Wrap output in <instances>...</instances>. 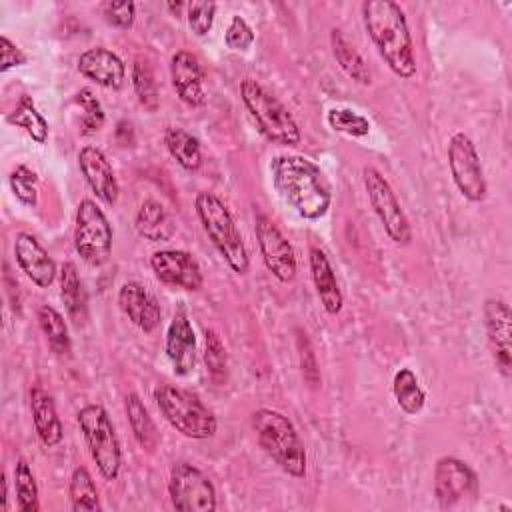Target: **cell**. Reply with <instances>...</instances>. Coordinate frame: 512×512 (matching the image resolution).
<instances>
[{
	"label": "cell",
	"instance_id": "obj_45",
	"mask_svg": "<svg viewBox=\"0 0 512 512\" xmlns=\"http://www.w3.org/2000/svg\"><path fill=\"white\" fill-rule=\"evenodd\" d=\"M166 8H168L170 12H174V16H178V14H180V10H182V8H186V4H184V2H176V4H174V2H168V4H166Z\"/></svg>",
	"mask_w": 512,
	"mask_h": 512
},
{
	"label": "cell",
	"instance_id": "obj_43",
	"mask_svg": "<svg viewBox=\"0 0 512 512\" xmlns=\"http://www.w3.org/2000/svg\"><path fill=\"white\" fill-rule=\"evenodd\" d=\"M298 344H300V366H302V374L306 378V382L310 386H318L320 384V376H318V370H316V358H314V352L310 348V342L306 338H298Z\"/></svg>",
	"mask_w": 512,
	"mask_h": 512
},
{
	"label": "cell",
	"instance_id": "obj_30",
	"mask_svg": "<svg viewBox=\"0 0 512 512\" xmlns=\"http://www.w3.org/2000/svg\"><path fill=\"white\" fill-rule=\"evenodd\" d=\"M392 394L400 410L408 416L418 414L426 404V394L418 384L416 374L410 368H400L392 380Z\"/></svg>",
	"mask_w": 512,
	"mask_h": 512
},
{
	"label": "cell",
	"instance_id": "obj_19",
	"mask_svg": "<svg viewBox=\"0 0 512 512\" xmlns=\"http://www.w3.org/2000/svg\"><path fill=\"white\" fill-rule=\"evenodd\" d=\"M76 66L84 78L110 90H118L126 78V66L122 58L116 52L102 46L84 50L78 56Z\"/></svg>",
	"mask_w": 512,
	"mask_h": 512
},
{
	"label": "cell",
	"instance_id": "obj_26",
	"mask_svg": "<svg viewBox=\"0 0 512 512\" xmlns=\"http://www.w3.org/2000/svg\"><path fill=\"white\" fill-rule=\"evenodd\" d=\"M164 144L170 156L188 172H196L202 166V150L196 136L178 126H168L164 130Z\"/></svg>",
	"mask_w": 512,
	"mask_h": 512
},
{
	"label": "cell",
	"instance_id": "obj_8",
	"mask_svg": "<svg viewBox=\"0 0 512 512\" xmlns=\"http://www.w3.org/2000/svg\"><path fill=\"white\" fill-rule=\"evenodd\" d=\"M112 226L102 208L84 198L76 210L74 224V248L78 256L90 266H102L112 254Z\"/></svg>",
	"mask_w": 512,
	"mask_h": 512
},
{
	"label": "cell",
	"instance_id": "obj_11",
	"mask_svg": "<svg viewBox=\"0 0 512 512\" xmlns=\"http://www.w3.org/2000/svg\"><path fill=\"white\" fill-rule=\"evenodd\" d=\"M168 496L180 512H214L216 488L212 480L194 464L176 462L168 478Z\"/></svg>",
	"mask_w": 512,
	"mask_h": 512
},
{
	"label": "cell",
	"instance_id": "obj_35",
	"mask_svg": "<svg viewBox=\"0 0 512 512\" xmlns=\"http://www.w3.org/2000/svg\"><path fill=\"white\" fill-rule=\"evenodd\" d=\"M326 122L332 130L346 134L350 138H362L370 132V122L366 116L350 110V108H332L326 114Z\"/></svg>",
	"mask_w": 512,
	"mask_h": 512
},
{
	"label": "cell",
	"instance_id": "obj_3",
	"mask_svg": "<svg viewBox=\"0 0 512 512\" xmlns=\"http://www.w3.org/2000/svg\"><path fill=\"white\" fill-rule=\"evenodd\" d=\"M252 428L260 448L290 476L306 474V450L288 416L272 408H260L252 414Z\"/></svg>",
	"mask_w": 512,
	"mask_h": 512
},
{
	"label": "cell",
	"instance_id": "obj_44",
	"mask_svg": "<svg viewBox=\"0 0 512 512\" xmlns=\"http://www.w3.org/2000/svg\"><path fill=\"white\" fill-rule=\"evenodd\" d=\"M2 510L8 508V482H6V476H2Z\"/></svg>",
	"mask_w": 512,
	"mask_h": 512
},
{
	"label": "cell",
	"instance_id": "obj_39",
	"mask_svg": "<svg viewBox=\"0 0 512 512\" xmlns=\"http://www.w3.org/2000/svg\"><path fill=\"white\" fill-rule=\"evenodd\" d=\"M216 4L214 2H188L186 4V20L190 30L196 36H206L214 24L216 16Z\"/></svg>",
	"mask_w": 512,
	"mask_h": 512
},
{
	"label": "cell",
	"instance_id": "obj_34",
	"mask_svg": "<svg viewBox=\"0 0 512 512\" xmlns=\"http://www.w3.org/2000/svg\"><path fill=\"white\" fill-rule=\"evenodd\" d=\"M132 86H134V92L138 96V102L146 110L154 112L158 108V102H160L158 100V88H156V80H154L152 68L142 58L134 60V66H132Z\"/></svg>",
	"mask_w": 512,
	"mask_h": 512
},
{
	"label": "cell",
	"instance_id": "obj_10",
	"mask_svg": "<svg viewBox=\"0 0 512 512\" xmlns=\"http://www.w3.org/2000/svg\"><path fill=\"white\" fill-rule=\"evenodd\" d=\"M448 168L458 192L470 202H482L488 194L482 162L472 138L454 132L448 140Z\"/></svg>",
	"mask_w": 512,
	"mask_h": 512
},
{
	"label": "cell",
	"instance_id": "obj_38",
	"mask_svg": "<svg viewBox=\"0 0 512 512\" xmlns=\"http://www.w3.org/2000/svg\"><path fill=\"white\" fill-rule=\"evenodd\" d=\"M76 104H80V108L84 110L82 120H80V132L84 136L96 134L104 126V110H102L100 100L94 96V92L90 88H82L76 94Z\"/></svg>",
	"mask_w": 512,
	"mask_h": 512
},
{
	"label": "cell",
	"instance_id": "obj_20",
	"mask_svg": "<svg viewBox=\"0 0 512 512\" xmlns=\"http://www.w3.org/2000/svg\"><path fill=\"white\" fill-rule=\"evenodd\" d=\"M118 304L124 316L142 332H152L160 324V304L140 282H124L118 290Z\"/></svg>",
	"mask_w": 512,
	"mask_h": 512
},
{
	"label": "cell",
	"instance_id": "obj_2",
	"mask_svg": "<svg viewBox=\"0 0 512 512\" xmlns=\"http://www.w3.org/2000/svg\"><path fill=\"white\" fill-rule=\"evenodd\" d=\"M364 28L384 64L402 80L416 76V56L410 26L400 4L392 0H366L360 6Z\"/></svg>",
	"mask_w": 512,
	"mask_h": 512
},
{
	"label": "cell",
	"instance_id": "obj_41",
	"mask_svg": "<svg viewBox=\"0 0 512 512\" xmlns=\"http://www.w3.org/2000/svg\"><path fill=\"white\" fill-rule=\"evenodd\" d=\"M102 12L110 26L128 30V28H132L134 18H136V4L134 2H106L102 6Z\"/></svg>",
	"mask_w": 512,
	"mask_h": 512
},
{
	"label": "cell",
	"instance_id": "obj_9",
	"mask_svg": "<svg viewBox=\"0 0 512 512\" xmlns=\"http://www.w3.org/2000/svg\"><path fill=\"white\" fill-rule=\"evenodd\" d=\"M364 190L368 196V202L378 216L384 232L394 244L406 246L412 240V226L408 222V216L404 214L400 200L396 198V192L392 190L390 182L372 166H366L362 172Z\"/></svg>",
	"mask_w": 512,
	"mask_h": 512
},
{
	"label": "cell",
	"instance_id": "obj_32",
	"mask_svg": "<svg viewBox=\"0 0 512 512\" xmlns=\"http://www.w3.org/2000/svg\"><path fill=\"white\" fill-rule=\"evenodd\" d=\"M68 494H70V508L74 512H94V510L98 512V510H102L96 484H94L90 472L84 466L74 468V472L70 476Z\"/></svg>",
	"mask_w": 512,
	"mask_h": 512
},
{
	"label": "cell",
	"instance_id": "obj_33",
	"mask_svg": "<svg viewBox=\"0 0 512 512\" xmlns=\"http://www.w3.org/2000/svg\"><path fill=\"white\" fill-rule=\"evenodd\" d=\"M14 492H16V506L20 512H38V484L30 470V464L24 458L16 460L14 466Z\"/></svg>",
	"mask_w": 512,
	"mask_h": 512
},
{
	"label": "cell",
	"instance_id": "obj_7",
	"mask_svg": "<svg viewBox=\"0 0 512 512\" xmlns=\"http://www.w3.org/2000/svg\"><path fill=\"white\" fill-rule=\"evenodd\" d=\"M76 420L100 476L104 480H116L122 464V450L106 408L100 404H86L76 414Z\"/></svg>",
	"mask_w": 512,
	"mask_h": 512
},
{
	"label": "cell",
	"instance_id": "obj_22",
	"mask_svg": "<svg viewBox=\"0 0 512 512\" xmlns=\"http://www.w3.org/2000/svg\"><path fill=\"white\" fill-rule=\"evenodd\" d=\"M308 264H310V276L312 284L316 288V294L320 298V304L326 314L336 316L342 310L344 296L336 280V272L326 256V252L318 246H312L308 252Z\"/></svg>",
	"mask_w": 512,
	"mask_h": 512
},
{
	"label": "cell",
	"instance_id": "obj_31",
	"mask_svg": "<svg viewBox=\"0 0 512 512\" xmlns=\"http://www.w3.org/2000/svg\"><path fill=\"white\" fill-rule=\"evenodd\" d=\"M10 124L24 128L26 134L36 142V144H44L48 140V122L46 118L38 112V108L34 106L32 98L22 94L20 100L16 102V108L8 114L6 118Z\"/></svg>",
	"mask_w": 512,
	"mask_h": 512
},
{
	"label": "cell",
	"instance_id": "obj_12",
	"mask_svg": "<svg viewBox=\"0 0 512 512\" xmlns=\"http://www.w3.org/2000/svg\"><path fill=\"white\" fill-rule=\"evenodd\" d=\"M434 496L440 508L450 510L478 496L476 472L456 456H442L434 466Z\"/></svg>",
	"mask_w": 512,
	"mask_h": 512
},
{
	"label": "cell",
	"instance_id": "obj_14",
	"mask_svg": "<svg viewBox=\"0 0 512 512\" xmlns=\"http://www.w3.org/2000/svg\"><path fill=\"white\" fill-rule=\"evenodd\" d=\"M484 328L496 370L504 376H512V314L510 306L502 298H488L482 308Z\"/></svg>",
	"mask_w": 512,
	"mask_h": 512
},
{
	"label": "cell",
	"instance_id": "obj_5",
	"mask_svg": "<svg viewBox=\"0 0 512 512\" xmlns=\"http://www.w3.org/2000/svg\"><path fill=\"white\" fill-rule=\"evenodd\" d=\"M240 98L254 118L258 130L274 144L296 146L302 138L300 126L290 110L254 78L240 82Z\"/></svg>",
	"mask_w": 512,
	"mask_h": 512
},
{
	"label": "cell",
	"instance_id": "obj_17",
	"mask_svg": "<svg viewBox=\"0 0 512 512\" xmlns=\"http://www.w3.org/2000/svg\"><path fill=\"white\" fill-rule=\"evenodd\" d=\"M14 258L20 270L38 286L48 288L56 276L58 268L52 256L44 250V246L28 232H18L14 238Z\"/></svg>",
	"mask_w": 512,
	"mask_h": 512
},
{
	"label": "cell",
	"instance_id": "obj_13",
	"mask_svg": "<svg viewBox=\"0 0 512 512\" xmlns=\"http://www.w3.org/2000/svg\"><path fill=\"white\" fill-rule=\"evenodd\" d=\"M254 232L268 272L278 282H292L298 270V262L294 248L282 230L266 214H258L254 220Z\"/></svg>",
	"mask_w": 512,
	"mask_h": 512
},
{
	"label": "cell",
	"instance_id": "obj_36",
	"mask_svg": "<svg viewBox=\"0 0 512 512\" xmlns=\"http://www.w3.org/2000/svg\"><path fill=\"white\" fill-rule=\"evenodd\" d=\"M10 188L14 192V196L24 204V206H36L38 204V176L34 170H30L28 166L20 164L16 166L10 176H8Z\"/></svg>",
	"mask_w": 512,
	"mask_h": 512
},
{
	"label": "cell",
	"instance_id": "obj_18",
	"mask_svg": "<svg viewBox=\"0 0 512 512\" xmlns=\"http://www.w3.org/2000/svg\"><path fill=\"white\" fill-rule=\"evenodd\" d=\"M170 80L178 94V98L198 108L206 102L204 92V68L198 62V58L186 50H178L170 60Z\"/></svg>",
	"mask_w": 512,
	"mask_h": 512
},
{
	"label": "cell",
	"instance_id": "obj_21",
	"mask_svg": "<svg viewBox=\"0 0 512 512\" xmlns=\"http://www.w3.org/2000/svg\"><path fill=\"white\" fill-rule=\"evenodd\" d=\"M166 356L174 374L188 376L196 364V334L190 320L178 312L166 330Z\"/></svg>",
	"mask_w": 512,
	"mask_h": 512
},
{
	"label": "cell",
	"instance_id": "obj_1",
	"mask_svg": "<svg viewBox=\"0 0 512 512\" xmlns=\"http://www.w3.org/2000/svg\"><path fill=\"white\" fill-rule=\"evenodd\" d=\"M270 176L282 200L304 220H320L328 212L332 186L314 160L298 154H278L270 162Z\"/></svg>",
	"mask_w": 512,
	"mask_h": 512
},
{
	"label": "cell",
	"instance_id": "obj_37",
	"mask_svg": "<svg viewBox=\"0 0 512 512\" xmlns=\"http://www.w3.org/2000/svg\"><path fill=\"white\" fill-rule=\"evenodd\" d=\"M204 362H206L210 378L216 384H222L226 380V372H228V356H226V348H224L220 336L214 330H206Z\"/></svg>",
	"mask_w": 512,
	"mask_h": 512
},
{
	"label": "cell",
	"instance_id": "obj_24",
	"mask_svg": "<svg viewBox=\"0 0 512 512\" xmlns=\"http://www.w3.org/2000/svg\"><path fill=\"white\" fill-rule=\"evenodd\" d=\"M134 226H136V232L150 242H166L174 232V226L166 208L154 198H148L140 204L134 218Z\"/></svg>",
	"mask_w": 512,
	"mask_h": 512
},
{
	"label": "cell",
	"instance_id": "obj_16",
	"mask_svg": "<svg viewBox=\"0 0 512 512\" xmlns=\"http://www.w3.org/2000/svg\"><path fill=\"white\" fill-rule=\"evenodd\" d=\"M78 166L96 198L108 206H114L120 196V184L106 154L98 146L86 144L78 152Z\"/></svg>",
	"mask_w": 512,
	"mask_h": 512
},
{
	"label": "cell",
	"instance_id": "obj_4",
	"mask_svg": "<svg viewBox=\"0 0 512 512\" xmlns=\"http://www.w3.org/2000/svg\"><path fill=\"white\" fill-rule=\"evenodd\" d=\"M194 208L202 230L206 232L218 254L224 258V262L232 268V272L246 274L250 258L228 206L214 192L204 190L196 194Z\"/></svg>",
	"mask_w": 512,
	"mask_h": 512
},
{
	"label": "cell",
	"instance_id": "obj_40",
	"mask_svg": "<svg viewBox=\"0 0 512 512\" xmlns=\"http://www.w3.org/2000/svg\"><path fill=\"white\" fill-rule=\"evenodd\" d=\"M224 42L230 50L246 52L254 44V32L242 16H232V20L226 28V34H224Z\"/></svg>",
	"mask_w": 512,
	"mask_h": 512
},
{
	"label": "cell",
	"instance_id": "obj_27",
	"mask_svg": "<svg viewBox=\"0 0 512 512\" xmlns=\"http://www.w3.org/2000/svg\"><path fill=\"white\" fill-rule=\"evenodd\" d=\"M330 46H332L336 64L344 70V74L348 78H352L356 84H362V86L370 84V70H368L362 54L336 28L330 32Z\"/></svg>",
	"mask_w": 512,
	"mask_h": 512
},
{
	"label": "cell",
	"instance_id": "obj_29",
	"mask_svg": "<svg viewBox=\"0 0 512 512\" xmlns=\"http://www.w3.org/2000/svg\"><path fill=\"white\" fill-rule=\"evenodd\" d=\"M38 324L40 330L50 346V350L58 356H66L72 348L70 344V334H68V324L64 316L50 304H42L38 308Z\"/></svg>",
	"mask_w": 512,
	"mask_h": 512
},
{
	"label": "cell",
	"instance_id": "obj_15",
	"mask_svg": "<svg viewBox=\"0 0 512 512\" xmlns=\"http://www.w3.org/2000/svg\"><path fill=\"white\" fill-rule=\"evenodd\" d=\"M154 276L172 288L196 292L202 288V270L196 258L186 250H158L150 256Z\"/></svg>",
	"mask_w": 512,
	"mask_h": 512
},
{
	"label": "cell",
	"instance_id": "obj_42",
	"mask_svg": "<svg viewBox=\"0 0 512 512\" xmlns=\"http://www.w3.org/2000/svg\"><path fill=\"white\" fill-rule=\"evenodd\" d=\"M0 52H2V64H0V72H6V70H10V68H14V66H22V64H26V54L6 36V34H2L0 36Z\"/></svg>",
	"mask_w": 512,
	"mask_h": 512
},
{
	"label": "cell",
	"instance_id": "obj_6",
	"mask_svg": "<svg viewBox=\"0 0 512 512\" xmlns=\"http://www.w3.org/2000/svg\"><path fill=\"white\" fill-rule=\"evenodd\" d=\"M154 400L168 424L182 436L206 440L216 434V416L196 394L172 384H162L154 390Z\"/></svg>",
	"mask_w": 512,
	"mask_h": 512
},
{
	"label": "cell",
	"instance_id": "obj_25",
	"mask_svg": "<svg viewBox=\"0 0 512 512\" xmlns=\"http://www.w3.org/2000/svg\"><path fill=\"white\" fill-rule=\"evenodd\" d=\"M60 280V298L64 302L66 314L70 320L80 326L86 320V292L82 286V280L78 276V270L74 262H64L58 270Z\"/></svg>",
	"mask_w": 512,
	"mask_h": 512
},
{
	"label": "cell",
	"instance_id": "obj_23",
	"mask_svg": "<svg viewBox=\"0 0 512 512\" xmlns=\"http://www.w3.org/2000/svg\"><path fill=\"white\" fill-rule=\"evenodd\" d=\"M30 410H32L34 430H36L40 442L48 448L58 446L64 438V428H62V422L56 412V404H54L52 396L46 390H42L40 386L32 388V392H30Z\"/></svg>",
	"mask_w": 512,
	"mask_h": 512
},
{
	"label": "cell",
	"instance_id": "obj_28",
	"mask_svg": "<svg viewBox=\"0 0 512 512\" xmlns=\"http://www.w3.org/2000/svg\"><path fill=\"white\" fill-rule=\"evenodd\" d=\"M124 410H126V416H128V422H130V430L136 438V442L144 448V450H154L158 446V430H156V424L154 420L150 418L146 406L142 404L140 396L138 394H128L126 400H124Z\"/></svg>",
	"mask_w": 512,
	"mask_h": 512
}]
</instances>
